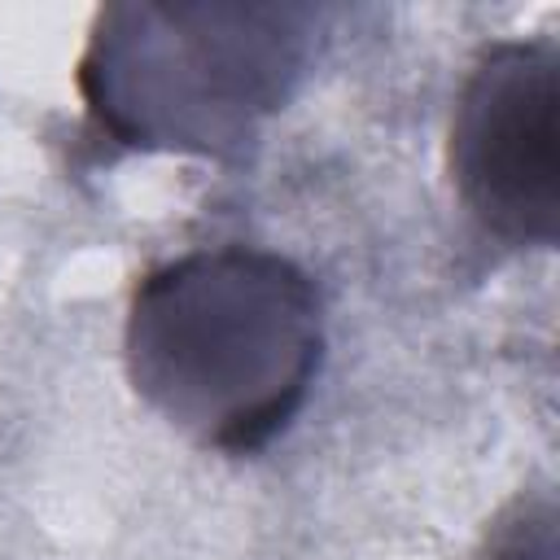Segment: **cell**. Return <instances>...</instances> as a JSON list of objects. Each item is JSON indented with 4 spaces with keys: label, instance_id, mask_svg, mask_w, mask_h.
Returning a JSON list of instances; mask_svg holds the SVG:
<instances>
[{
    "label": "cell",
    "instance_id": "1",
    "mask_svg": "<svg viewBox=\"0 0 560 560\" xmlns=\"http://www.w3.org/2000/svg\"><path fill=\"white\" fill-rule=\"evenodd\" d=\"M122 354L171 429L219 455H254L293 424L319 376V289L271 249H192L144 271Z\"/></svg>",
    "mask_w": 560,
    "mask_h": 560
},
{
    "label": "cell",
    "instance_id": "2",
    "mask_svg": "<svg viewBox=\"0 0 560 560\" xmlns=\"http://www.w3.org/2000/svg\"><path fill=\"white\" fill-rule=\"evenodd\" d=\"M306 4H109L79 57L88 114L131 149L236 158L311 66Z\"/></svg>",
    "mask_w": 560,
    "mask_h": 560
},
{
    "label": "cell",
    "instance_id": "3",
    "mask_svg": "<svg viewBox=\"0 0 560 560\" xmlns=\"http://www.w3.org/2000/svg\"><path fill=\"white\" fill-rule=\"evenodd\" d=\"M560 48L499 39L472 61L451 118V179L503 245L551 249L560 232Z\"/></svg>",
    "mask_w": 560,
    "mask_h": 560
},
{
    "label": "cell",
    "instance_id": "4",
    "mask_svg": "<svg viewBox=\"0 0 560 560\" xmlns=\"http://www.w3.org/2000/svg\"><path fill=\"white\" fill-rule=\"evenodd\" d=\"M486 560H556V512L551 499H516L490 534Z\"/></svg>",
    "mask_w": 560,
    "mask_h": 560
}]
</instances>
